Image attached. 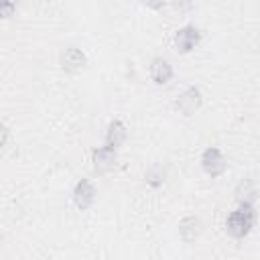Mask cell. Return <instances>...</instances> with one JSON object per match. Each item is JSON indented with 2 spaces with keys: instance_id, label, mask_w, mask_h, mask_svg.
Instances as JSON below:
<instances>
[{
  "instance_id": "obj_1",
  "label": "cell",
  "mask_w": 260,
  "mask_h": 260,
  "mask_svg": "<svg viewBox=\"0 0 260 260\" xmlns=\"http://www.w3.org/2000/svg\"><path fill=\"white\" fill-rule=\"evenodd\" d=\"M256 223V211L252 207V203H240L238 209H234L230 215H228V221H225V230L232 238H244L250 234V230L254 228Z\"/></svg>"
},
{
  "instance_id": "obj_2",
  "label": "cell",
  "mask_w": 260,
  "mask_h": 260,
  "mask_svg": "<svg viewBox=\"0 0 260 260\" xmlns=\"http://www.w3.org/2000/svg\"><path fill=\"white\" fill-rule=\"evenodd\" d=\"M201 167L209 177H221L225 173V169H228V162H225V158H223L219 148L209 146L201 154Z\"/></svg>"
},
{
  "instance_id": "obj_3",
  "label": "cell",
  "mask_w": 260,
  "mask_h": 260,
  "mask_svg": "<svg viewBox=\"0 0 260 260\" xmlns=\"http://www.w3.org/2000/svg\"><path fill=\"white\" fill-rule=\"evenodd\" d=\"M95 201V187L89 179H81L77 181V185L73 187V203L83 211L89 209Z\"/></svg>"
},
{
  "instance_id": "obj_4",
  "label": "cell",
  "mask_w": 260,
  "mask_h": 260,
  "mask_svg": "<svg viewBox=\"0 0 260 260\" xmlns=\"http://www.w3.org/2000/svg\"><path fill=\"white\" fill-rule=\"evenodd\" d=\"M201 106V91L199 87H187L175 102V108L183 114V116H191L199 110Z\"/></svg>"
},
{
  "instance_id": "obj_5",
  "label": "cell",
  "mask_w": 260,
  "mask_h": 260,
  "mask_svg": "<svg viewBox=\"0 0 260 260\" xmlns=\"http://www.w3.org/2000/svg\"><path fill=\"white\" fill-rule=\"evenodd\" d=\"M199 39H201V32H199L195 26L189 24V26H183V28L177 30V35H175V45H177L179 53H191V51L197 47Z\"/></svg>"
},
{
  "instance_id": "obj_6",
  "label": "cell",
  "mask_w": 260,
  "mask_h": 260,
  "mask_svg": "<svg viewBox=\"0 0 260 260\" xmlns=\"http://www.w3.org/2000/svg\"><path fill=\"white\" fill-rule=\"evenodd\" d=\"M91 160H93V169L95 173H108L116 167V148L112 146H100L93 150L91 154Z\"/></svg>"
},
{
  "instance_id": "obj_7",
  "label": "cell",
  "mask_w": 260,
  "mask_h": 260,
  "mask_svg": "<svg viewBox=\"0 0 260 260\" xmlns=\"http://www.w3.org/2000/svg\"><path fill=\"white\" fill-rule=\"evenodd\" d=\"M171 77H173V67H171V63H169L167 59H162V57L152 59V63H150V79H152L156 85H165V83L171 81Z\"/></svg>"
},
{
  "instance_id": "obj_8",
  "label": "cell",
  "mask_w": 260,
  "mask_h": 260,
  "mask_svg": "<svg viewBox=\"0 0 260 260\" xmlns=\"http://www.w3.org/2000/svg\"><path fill=\"white\" fill-rule=\"evenodd\" d=\"M83 65H85V55H83L81 49L69 47V49L63 51V55H61V67H63L65 71L75 73V71H79Z\"/></svg>"
},
{
  "instance_id": "obj_9",
  "label": "cell",
  "mask_w": 260,
  "mask_h": 260,
  "mask_svg": "<svg viewBox=\"0 0 260 260\" xmlns=\"http://www.w3.org/2000/svg\"><path fill=\"white\" fill-rule=\"evenodd\" d=\"M126 136H128V130H126L124 122L112 120V122L108 124V130H106V144H108V146L120 148V146L126 142Z\"/></svg>"
},
{
  "instance_id": "obj_10",
  "label": "cell",
  "mask_w": 260,
  "mask_h": 260,
  "mask_svg": "<svg viewBox=\"0 0 260 260\" xmlns=\"http://www.w3.org/2000/svg\"><path fill=\"white\" fill-rule=\"evenodd\" d=\"M199 232H201V221H199L197 217L189 215V217L181 219V223H179V236H181V240H183L185 244L195 242L197 236H199Z\"/></svg>"
},
{
  "instance_id": "obj_11",
  "label": "cell",
  "mask_w": 260,
  "mask_h": 260,
  "mask_svg": "<svg viewBox=\"0 0 260 260\" xmlns=\"http://www.w3.org/2000/svg\"><path fill=\"white\" fill-rule=\"evenodd\" d=\"M238 203H254L258 191H256V183L252 179H242L238 185H236V191H234Z\"/></svg>"
},
{
  "instance_id": "obj_12",
  "label": "cell",
  "mask_w": 260,
  "mask_h": 260,
  "mask_svg": "<svg viewBox=\"0 0 260 260\" xmlns=\"http://www.w3.org/2000/svg\"><path fill=\"white\" fill-rule=\"evenodd\" d=\"M146 181L152 185V187H158V185H162V173H160V169L156 167V169H152V171H148V175H146Z\"/></svg>"
},
{
  "instance_id": "obj_13",
  "label": "cell",
  "mask_w": 260,
  "mask_h": 260,
  "mask_svg": "<svg viewBox=\"0 0 260 260\" xmlns=\"http://www.w3.org/2000/svg\"><path fill=\"white\" fill-rule=\"evenodd\" d=\"M171 6L179 12H189L195 6V0H171Z\"/></svg>"
},
{
  "instance_id": "obj_14",
  "label": "cell",
  "mask_w": 260,
  "mask_h": 260,
  "mask_svg": "<svg viewBox=\"0 0 260 260\" xmlns=\"http://www.w3.org/2000/svg\"><path fill=\"white\" fill-rule=\"evenodd\" d=\"M14 8H16V2H14V0H2V16H4V18L12 16Z\"/></svg>"
},
{
  "instance_id": "obj_15",
  "label": "cell",
  "mask_w": 260,
  "mask_h": 260,
  "mask_svg": "<svg viewBox=\"0 0 260 260\" xmlns=\"http://www.w3.org/2000/svg\"><path fill=\"white\" fill-rule=\"evenodd\" d=\"M142 4L148 6V8H152V10H158V8H162L165 0H142Z\"/></svg>"
}]
</instances>
